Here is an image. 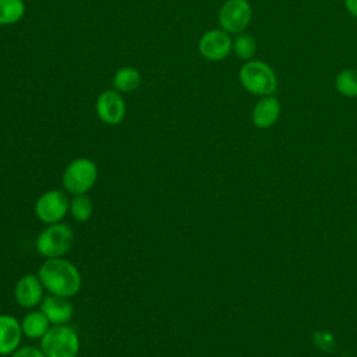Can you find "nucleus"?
I'll return each mask as SVG.
<instances>
[{
    "mask_svg": "<svg viewBox=\"0 0 357 357\" xmlns=\"http://www.w3.org/2000/svg\"><path fill=\"white\" fill-rule=\"evenodd\" d=\"M43 287L61 297L75 296L82 286V278L78 268L64 258H47L38 271Z\"/></svg>",
    "mask_w": 357,
    "mask_h": 357,
    "instance_id": "1",
    "label": "nucleus"
},
{
    "mask_svg": "<svg viewBox=\"0 0 357 357\" xmlns=\"http://www.w3.org/2000/svg\"><path fill=\"white\" fill-rule=\"evenodd\" d=\"M240 82L245 91L259 96L273 95L278 88L275 71L264 61L251 60L245 63L238 73Z\"/></svg>",
    "mask_w": 357,
    "mask_h": 357,
    "instance_id": "2",
    "label": "nucleus"
},
{
    "mask_svg": "<svg viewBox=\"0 0 357 357\" xmlns=\"http://www.w3.org/2000/svg\"><path fill=\"white\" fill-rule=\"evenodd\" d=\"M74 234L67 223L57 222L49 225L36 237V251L47 258H63L73 247Z\"/></svg>",
    "mask_w": 357,
    "mask_h": 357,
    "instance_id": "3",
    "label": "nucleus"
},
{
    "mask_svg": "<svg viewBox=\"0 0 357 357\" xmlns=\"http://www.w3.org/2000/svg\"><path fill=\"white\" fill-rule=\"evenodd\" d=\"M40 350L46 357H77L79 337L67 324L53 325L40 339Z\"/></svg>",
    "mask_w": 357,
    "mask_h": 357,
    "instance_id": "4",
    "label": "nucleus"
},
{
    "mask_svg": "<svg viewBox=\"0 0 357 357\" xmlns=\"http://www.w3.org/2000/svg\"><path fill=\"white\" fill-rule=\"evenodd\" d=\"M98 167L89 158H77L71 160L63 172V187L73 195L86 194L96 183Z\"/></svg>",
    "mask_w": 357,
    "mask_h": 357,
    "instance_id": "5",
    "label": "nucleus"
},
{
    "mask_svg": "<svg viewBox=\"0 0 357 357\" xmlns=\"http://www.w3.org/2000/svg\"><path fill=\"white\" fill-rule=\"evenodd\" d=\"M70 208V199L61 190H49L45 191L36 199L33 211L36 218L46 223L53 225L61 222Z\"/></svg>",
    "mask_w": 357,
    "mask_h": 357,
    "instance_id": "6",
    "label": "nucleus"
},
{
    "mask_svg": "<svg viewBox=\"0 0 357 357\" xmlns=\"http://www.w3.org/2000/svg\"><path fill=\"white\" fill-rule=\"evenodd\" d=\"M251 6L247 0H226L219 10V24L227 33H241L251 21Z\"/></svg>",
    "mask_w": 357,
    "mask_h": 357,
    "instance_id": "7",
    "label": "nucleus"
},
{
    "mask_svg": "<svg viewBox=\"0 0 357 357\" xmlns=\"http://www.w3.org/2000/svg\"><path fill=\"white\" fill-rule=\"evenodd\" d=\"M233 42L229 33L223 29H212L205 32L198 43L199 53L211 61H219L229 56Z\"/></svg>",
    "mask_w": 357,
    "mask_h": 357,
    "instance_id": "8",
    "label": "nucleus"
},
{
    "mask_svg": "<svg viewBox=\"0 0 357 357\" xmlns=\"http://www.w3.org/2000/svg\"><path fill=\"white\" fill-rule=\"evenodd\" d=\"M95 109L98 117L109 126L121 123L126 116V103L116 89L103 91L96 99Z\"/></svg>",
    "mask_w": 357,
    "mask_h": 357,
    "instance_id": "9",
    "label": "nucleus"
},
{
    "mask_svg": "<svg viewBox=\"0 0 357 357\" xmlns=\"http://www.w3.org/2000/svg\"><path fill=\"white\" fill-rule=\"evenodd\" d=\"M43 284L38 275L26 273L14 287V298L22 308H33L43 300Z\"/></svg>",
    "mask_w": 357,
    "mask_h": 357,
    "instance_id": "10",
    "label": "nucleus"
},
{
    "mask_svg": "<svg viewBox=\"0 0 357 357\" xmlns=\"http://www.w3.org/2000/svg\"><path fill=\"white\" fill-rule=\"evenodd\" d=\"M39 310L46 315L52 325H64L70 322L74 314L73 304L68 301V298L56 294L43 297Z\"/></svg>",
    "mask_w": 357,
    "mask_h": 357,
    "instance_id": "11",
    "label": "nucleus"
},
{
    "mask_svg": "<svg viewBox=\"0 0 357 357\" xmlns=\"http://www.w3.org/2000/svg\"><path fill=\"white\" fill-rule=\"evenodd\" d=\"M21 322L15 317L1 314L0 315V356L13 354L21 342L22 336Z\"/></svg>",
    "mask_w": 357,
    "mask_h": 357,
    "instance_id": "12",
    "label": "nucleus"
},
{
    "mask_svg": "<svg viewBox=\"0 0 357 357\" xmlns=\"http://www.w3.org/2000/svg\"><path fill=\"white\" fill-rule=\"evenodd\" d=\"M280 116V103L279 100L272 96H264L252 110V123L259 128L271 127L276 123Z\"/></svg>",
    "mask_w": 357,
    "mask_h": 357,
    "instance_id": "13",
    "label": "nucleus"
},
{
    "mask_svg": "<svg viewBox=\"0 0 357 357\" xmlns=\"http://www.w3.org/2000/svg\"><path fill=\"white\" fill-rule=\"evenodd\" d=\"M50 322L40 310L29 311L21 321L22 333L29 339H42L50 329Z\"/></svg>",
    "mask_w": 357,
    "mask_h": 357,
    "instance_id": "14",
    "label": "nucleus"
},
{
    "mask_svg": "<svg viewBox=\"0 0 357 357\" xmlns=\"http://www.w3.org/2000/svg\"><path fill=\"white\" fill-rule=\"evenodd\" d=\"M141 84V74L132 67H123L117 70L113 77V88L117 92H132Z\"/></svg>",
    "mask_w": 357,
    "mask_h": 357,
    "instance_id": "15",
    "label": "nucleus"
},
{
    "mask_svg": "<svg viewBox=\"0 0 357 357\" xmlns=\"http://www.w3.org/2000/svg\"><path fill=\"white\" fill-rule=\"evenodd\" d=\"M25 14L22 0H0V25H13Z\"/></svg>",
    "mask_w": 357,
    "mask_h": 357,
    "instance_id": "16",
    "label": "nucleus"
},
{
    "mask_svg": "<svg viewBox=\"0 0 357 357\" xmlns=\"http://www.w3.org/2000/svg\"><path fill=\"white\" fill-rule=\"evenodd\" d=\"M68 212L77 222H88L92 218L93 213V204L91 198L86 194L74 195V198L70 201Z\"/></svg>",
    "mask_w": 357,
    "mask_h": 357,
    "instance_id": "17",
    "label": "nucleus"
},
{
    "mask_svg": "<svg viewBox=\"0 0 357 357\" xmlns=\"http://www.w3.org/2000/svg\"><path fill=\"white\" fill-rule=\"evenodd\" d=\"M335 85L340 95L347 98H357V70H343L336 77Z\"/></svg>",
    "mask_w": 357,
    "mask_h": 357,
    "instance_id": "18",
    "label": "nucleus"
},
{
    "mask_svg": "<svg viewBox=\"0 0 357 357\" xmlns=\"http://www.w3.org/2000/svg\"><path fill=\"white\" fill-rule=\"evenodd\" d=\"M233 49L240 59L250 60L257 53V42L248 33H237L233 42Z\"/></svg>",
    "mask_w": 357,
    "mask_h": 357,
    "instance_id": "19",
    "label": "nucleus"
},
{
    "mask_svg": "<svg viewBox=\"0 0 357 357\" xmlns=\"http://www.w3.org/2000/svg\"><path fill=\"white\" fill-rule=\"evenodd\" d=\"M10 357H46L45 353L40 350V347L35 346H25L21 349H17Z\"/></svg>",
    "mask_w": 357,
    "mask_h": 357,
    "instance_id": "20",
    "label": "nucleus"
},
{
    "mask_svg": "<svg viewBox=\"0 0 357 357\" xmlns=\"http://www.w3.org/2000/svg\"><path fill=\"white\" fill-rule=\"evenodd\" d=\"M315 342L322 347V349H329V344H332V339L329 335L326 333H317L315 336Z\"/></svg>",
    "mask_w": 357,
    "mask_h": 357,
    "instance_id": "21",
    "label": "nucleus"
},
{
    "mask_svg": "<svg viewBox=\"0 0 357 357\" xmlns=\"http://www.w3.org/2000/svg\"><path fill=\"white\" fill-rule=\"evenodd\" d=\"M346 8L349 10V13L354 17H357V0H344Z\"/></svg>",
    "mask_w": 357,
    "mask_h": 357,
    "instance_id": "22",
    "label": "nucleus"
}]
</instances>
